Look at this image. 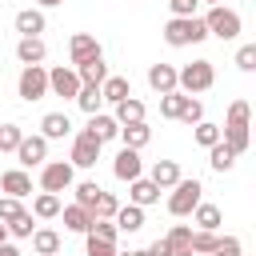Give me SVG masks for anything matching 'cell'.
<instances>
[{"label":"cell","mask_w":256,"mask_h":256,"mask_svg":"<svg viewBox=\"0 0 256 256\" xmlns=\"http://www.w3.org/2000/svg\"><path fill=\"white\" fill-rule=\"evenodd\" d=\"M192 140H196L200 148H212V144L220 140V124H212V120H196V128H192Z\"/></svg>","instance_id":"cell-34"},{"label":"cell","mask_w":256,"mask_h":256,"mask_svg":"<svg viewBox=\"0 0 256 256\" xmlns=\"http://www.w3.org/2000/svg\"><path fill=\"white\" fill-rule=\"evenodd\" d=\"M116 208H120V200H116L112 192H104V188H100V196H96V204H92V216L112 220V216H116Z\"/></svg>","instance_id":"cell-36"},{"label":"cell","mask_w":256,"mask_h":256,"mask_svg":"<svg viewBox=\"0 0 256 256\" xmlns=\"http://www.w3.org/2000/svg\"><path fill=\"white\" fill-rule=\"evenodd\" d=\"M20 136H24V128H20V124H0V152H16Z\"/></svg>","instance_id":"cell-37"},{"label":"cell","mask_w":256,"mask_h":256,"mask_svg":"<svg viewBox=\"0 0 256 256\" xmlns=\"http://www.w3.org/2000/svg\"><path fill=\"white\" fill-rule=\"evenodd\" d=\"M16 156H20V164L36 168V164H44V160H48V140H44V136H20Z\"/></svg>","instance_id":"cell-11"},{"label":"cell","mask_w":256,"mask_h":256,"mask_svg":"<svg viewBox=\"0 0 256 256\" xmlns=\"http://www.w3.org/2000/svg\"><path fill=\"white\" fill-rule=\"evenodd\" d=\"M96 160H100V140L92 132H76L72 136V160L68 164L72 168H92Z\"/></svg>","instance_id":"cell-8"},{"label":"cell","mask_w":256,"mask_h":256,"mask_svg":"<svg viewBox=\"0 0 256 256\" xmlns=\"http://www.w3.org/2000/svg\"><path fill=\"white\" fill-rule=\"evenodd\" d=\"M76 104L92 116V112H100V104H104V96H100V84H80V92H76Z\"/></svg>","instance_id":"cell-32"},{"label":"cell","mask_w":256,"mask_h":256,"mask_svg":"<svg viewBox=\"0 0 256 256\" xmlns=\"http://www.w3.org/2000/svg\"><path fill=\"white\" fill-rule=\"evenodd\" d=\"M184 104H188V92L172 88V92H164V96H160V116H164V120H180Z\"/></svg>","instance_id":"cell-26"},{"label":"cell","mask_w":256,"mask_h":256,"mask_svg":"<svg viewBox=\"0 0 256 256\" xmlns=\"http://www.w3.org/2000/svg\"><path fill=\"white\" fill-rule=\"evenodd\" d=\"M96 196H100V184H96V180H84V184H76V204H84L88 212H92Z\"/></svg>","instance_id":"cell-38"},{"label":"cell","mask_w":256,"mask_h":256,"mask_svg":"<svg viewBox=\"0 0 256 256\" xmlns=\"http://www.w3.org/2000/svg\"><path fill=\"white\" fill-rule=\"evenodd\" d=\"M144 256H168V240L160 236V240H152L148 248H144Z\"/></svg>","instance_id":"cell-46"},{"label":"cell","mask_w":256,"mask_h":256,"mask_svg":"<svg viewBox=\"0 0 256 256\" xmlns=\"http://www.w3.org/2000/svg\"><path fill=\"white\" fill-rule=\"evenodd\" d=\"M84 132H92L100 144H108V140H116L120 136V124H116V116H104V112H92L88 116V128Z\"/></svg>","instance_id":"cell-13"},{"label":"cell","mask_w":256,"mask_h":256,"mask_svg":"<svg viewBox=\"0 0 256 256\" xmlns=\"http://www.w3.org/2000/svg\"><path fill=\"white\" fill-rule=\"evenodd\" d=\"M44 56H48V48H44L40 36H20V40H16V60H20V64H40Z\"/></svg>","instance_id":"cell-15"},{"label":"cell","mask_w":256,"mask_h":256,"mask_svg":"<svg viewBox=\"0 0 256 256\" xmlns=\"http://www.w3.org/2000/svg\"><path fill=\"white\" fill-rule=\"evenodd\" d=\"M40 8H56V4H64V0H36Z\"/></svg>","instance_id":"cell-48"},{"label":"cell","mask_w":256,"mask_h":256,"mask_svg":"<svg viewBox=\"0 0 256 256\" xmlns=\"http://www.w3.org/2000/svg\"><path fill=\"white\" fill-rule=\"evenodd\" d=\"M192 220H196V228L216 232V228H220V208H216V204H196V208H192Z\"/></svg>","instance_id":"cell-33"},{"label":"cell","mask_w":256,"mask_h":256,"mask_svg":"<svg viewBox=\"0 0 256 256\" xmlns=\"http://www.w3.org/2000/svg\"><path fill=\"white\" fill-rule=\"evenodd\" d=\"M112 224H116L120 232H140V228H144V208H136V204H120L116 216H112Z\"/></svg>","instance_id":"cell-17"},{"label":"cell","mask_w":256,"mask_h":256,"mask_svg":"<svg viewBox=\"0 0 256 256\" xmlns=\"http://www.w3.org/2000/svg\"><path fill=\"white\" fill-rule=\"evenodd\" d=\"M4 236H8V228H4V220H0V244H4Z\"/></svg>","instance_id":"cell-50"},{"label":"cell","mask_w":256,"mask_h":256,"mask_svg":"<svg viewBox=\"0 0 256 256\" xmlns=\"http://www.w3.org/2000/svg\"><path fill=\"white\" fill-rule=\"evenodd\" d=\"M60 208H64V204H60L56 192H40V196L32 200V216H36V220H52V216H60Z\"/></svg>","instance_id":"cell-27"},{"label":"cell","mask_w":256,"mask_h":256,"mask_svg":"<svg viewBox=\"0 0 256 256\" xmlns=\"http://www.w3.org/2000/svg\"><path fill=\"white\" fill-rule=\"evenodd\" d=\"M148 84H152L160 96L172 92V88H176V68H172V64H152V68H148Z\"/></svg>","instance_id":"cell-20"},{"label":"cell","mask_w":256,"mask_h":256,"mask_svg":"<svg viewBox=\"0 0 256 256\" xmlns=\"http://www.w3.org/2000/svg\"><path fill=\"white\" fill-rule=\"evenodd\" d=\"M196 4L200 0H168V12L172 16H196Z\"/></svg>","instance_id":"cell-44"},{"label":"cell","mask_w":256,"mask_h":256,"mask_svg":"<svg viewBox=\"0 0 256 256\" xmlns=\"http://www.w3.org/2000/svg\"><path fill=\"white\" fill-rule=\"evenodd\" d=\"M148 180H152L156 188H172V184L180 180V164H176V160H156V164H152V176H148Z\"/></svg>","instance_id":"cell-24"},{"label":"cell","mask_w":256,"mask_h":256,"mask_svg":"<svg viewBox=\"0 0 256 256\" xmlns=\"http://www.w3.org/2000/svg\"><path fill=\"white\" fill-rule=\"evenodd\" d=\"M212 80H216L212 60H192V64H184V68L176 72V88H180V92H188V96L208 92V88H212Z\"/></svg>","instance_id":"cell-3"},{"label":"cell","mask_w":256,"mask_h":256,"mask_svg":"<svg viewBox=\"0 0 256 256\" xmlns=\"http://www.w3.org/2000/svg\"><path fill=\"white\" fill-rule=\"evenodd\" d=\"M100 96H104L108 104H120L124 96H132V84H128V76H104V84H100Z\"/></svg>","instance_id":"cell-21"},{"label":"cell","mask_w":256,"mask_h":256,"mask_svg":"<svg viewBox=\"0 0 256 256\" xmlns=\"http://www.w3.org/2000/svg\"><path fill=\"white\" fill-rule=\"evenodd\" d=\"M0 192H4V196L24 200V196H32V176H28L24 168H8V172L0 176Z\"/></svg>","instance_id":"cell-12"},{"label":"cell","mask_w":256,"mask_h":256,"mask_svg":"<svg viewBox=\"0 0 256 256\" xmlns=\"http://www.w3.org/2000/svg\"><path fill=\"white\" fill-rule=\"evenodd\" d=\"M84 256H116V244H112V240H96V236H88Z\"/></svg>","instance_id":"cell-40"},{"label":"cell","mask_w":256,"mask_h":256,"mask_svg":"<svg viewBox=\"0 0 256 256\" xmlns=\"http://www.w3.org/2000/svg\"><path fill=\"white\" fill-rule=\"evenodd\" d=\"M128 184H132V192H128V196H132V204H136V208H148V204H156V200H160V188H156L152 180L136 176V180H128Z\"/></svg>","instance_id":"cell-18"},{"label":"cell","mask_w":256,"mask_h":256,"mask_svg":"<svg viewBox=\"0 0 256 256\" xmlns=\"http://www.w3.org/2000/svg\"><path fill=\"white\" fill-rule=\"evenodd\" d=\"M208 164H212L216 172H228V168L236 164V152H232V148H228L224 140H216V144L208 148Z\"/></svg>","instance_id":"cell-31"},{"label":"cell","mask_w":256,"mask_h":256,"mask_svg":"<svg viewBox=\"0 0 256 256\" xmlns=\"http://www.w3.org/2000/svg\"><path fill=\"white\" fill-rule=\"evenodd\" d=\"M160 36H164L168 48H188V44H200V40L208 36V28H204L200 16H172Z\"/></svg>","instance_id":"cell-1"},{"label":"cell","mask_w":256,"mask_h":256,"mask_svg":"<svg viewBox=\"0 0 256 256\" xmlns=\"http://www.w3.org/2000/svg\"><path fill=\"white\" fill-rule=\"evenodd\" d=\"M16 32H20V36H40V32H44V12H40V8L16 12Z\"/></svg>","instance_id":"cell-19"},{"label":"cell","mask_w":256,"mask_h":256,"mask_svg":"<svg viewBox=\"0 0 256 256\" xmlns=\"http://www.w3.org/2000/svg\"><path fill=\"white\" fill-rule=\"evenodd\" d=\"M40 188L44 192H64L72 188V164L68 160H52V164H40Z\"/></svg>","instance_id":"cell-7"},{"label":"cell","mask_w":256,"mask_h":256,"mask_svg":"<svg viewBox=\"0 0 256 256\" xmlns=\"http://www.w3.org/2000/svg\"><path fill=\"white\" fill-rule=\"evenodd\" d=\"M116 256H144V248H140V252H116Z\"/></svg>","instance_id":"cell-49"},{"label":"cell","mask_w":256,"mask_h":256,"mask_svg":"<svg viewBox=\"0 0 256 256\" xmlns=\"http://www.w3.org/2000/svg\"><path fill=\"white\" fill-rule=\"evenodd\" d=\"M208 256H240V240H236V236H220V244H216Z\"/></svg>","instance_id":"cell-43"},{"label":"cell","mask_w":256,"mask_h":256,"mask_svg":"<svg viewBox=\"0 0 256 256\" xmlns=\"http://www.w3.org/2000/svg\"><path fill=\"white\" fill-rule=\"evenodd\" d=\"M68 56H72V64H84V60H96V56H104V52H100V40H96L92 32H76V36L68 40Z\"/></svg>","instance_id":"cell-10"},{"label":"cell","mask_w":256,"mask_h":256,"mask_svg":"<svg viewBox=\"0 0 256 256\" xmlns=\"http://www.w3.org/2000/svg\"><path fill=\"white\" fill-rule=\"evenodd\" d=\"M120 140H124V148H144V144L152 140V128H148L144 120H136V124H120Z\"/></svg>","instance_id":"cell-23"},{"label":"cell","mask_w":256,"mask_h":256,"mask_svg":"<svg viewBox=\"0 0 256 256\" xmlns=\"http://www.w3.org/2000/svg\"><path fill=\"white\" fill-rule=\"evenodd\" d=\"M220 140H224L236 156L248 148V100H232V104H228V116H224Z\"/></svg>","instance_id":"cell-2"},{"label":"cell","mask_w":256,"mask_h":256,"mask_svg":"<svg viewBox=\"0 0 256 256\" xmlns=\"http://www.w3.org/2000/svg\"><path fill=\"white\" fill-rule=\"evenodd\" d=\"M216 244H220V236H216V232H208V228H192V236H188L192 256H208Z\"/></svg>","instance_id":"cell-29"},{"label":"cell","mask_w":256,"mask_h":256,"mask_svg":"<svg viewBox=\"0 0 256 256\" xmlns=\"http://www.w3.org/2000/svg\"><path fill=\"white\" fill-rule=\"evenodd\" d=\"M204 4H224V0H204Z\"/></svg>","instance_id":"cell-51"},{"label":"cell","mask_w":256,"mask_h":256,"mask_svg":"<svg viewBox=\"0 0 256 256\" xmlns=\"http://www.w3.org/2000/svg\"><path fill=\"white\" fill-rule=\"evenodd\" d=\"M204 28H208V36L236 40V36H240V16H236L232 8H224V4H212V12L204 16Z\"/></svg>","instance_id":"cell-5"},{"label":"cell","mask_w":256,"mask_h":256,"mask_svg":"<svg viewBox=\"0 0 256 256\" xmlns=\"http://www.w3.org/2000/svg\"><path fill=\"white\" fill-rule=\"evenodd\" d=\"M4 228H8V236H32V232H36V224H32V212H28V208H20L12 220H4Z\"/></svg>","instance_id":"cell-35"},{"label":"cell","mask_w":256,"mask_h":256,"mask_svg":"<svg viewBox=\"0 0 256 256\" xmlns=\"http://www.w3.org/2000/svg\"><path fill=\"white\" fill-rule=\"evenodd\" d=\"M180 120H184V124H196V120H204V104H200L196 96H188V104H184Z\"/></svg>","instance_id":"cell-42"},{"label":"cell","mask_w":256,"mask_h":256,"mask_svg":"<svg viewBox=\"0 0 256 256\" xmlns=\"http://www.w3.org/2000/svg\"><path fill=\"white\" fill-rule=\"evenodd\" d=\"M116 232H120V228H116L112 220H100V216H96V220H92V228H88L84 236H96V240H112V244H116Z\"/></svg>","instance_id":"cell-39"},{"label":"cell","mask_w":256,"mask_h":256,"mask_svg":"<svg viewBox=\"0 0 256 256\" xmlns=\"http://www.w3.org/2000/svg\"><path fill=\"white\" fill-rule=\"evenodd\" d=\"M60 216H64V228H68V232H88L92 220H96L84 204H68V208H60Z\"/></svg>","instance_id":"cell-16"},{"label":"cell","mask_w":256,"mask_h":256,"mask_svg":"<svg viewBox=\"0 0 256 256\" xmlns=\"http://www.w3.org/2000/svg\"><path fill=\"white\" fill-rule=\"evenodd\" d=\"M16 92H20V100H28V104L44 100V96H48V72H44L40 64H24V72H20V80H16Z\"/></svg>","instance_id":"cell-6"},{"label":"cell","mask_w":256,"mask_h":256,"mask_svg":"<svg viewBox=\"0 0 256 256\" xmlns=\"http://www.w3.org/2000/svg\"><path fill=\"white\" fill-rule=\"evenodd\" d=\"M112 172H116V180H136L140 176V148H120Z\"/></svg>","instance_id":"cell-14"},{"label":"cell","mask_w":256,"mask_h":256,"mask_svg":"<svg viewBox=\"0 0 256 256\" xmlns=\"http://www.w3.org/2000/svg\"><path fill=\"white\" fill-rule=\"evenodd\" d=\"M236 68H240V72H252V68H256V44H244V48L236 52Z\"/></svg>","instance_id":"cell-41"},{"label":"cell","mask_w":256,"mask_h":256,"mask_svg":"<svg viewBox=\"0 0 256 256\" xmlns=\"http://www.w3.org/2000/svg\"><path fill=\"white\" fill-rule=\"evenodd\" d=\"M20 208H24V204H20L16 196H0V220H12Z\"/></svg>","instance_id":"cell-45"},{"label":"cell","mask_w":256,"mask_h":256,"mask_svg":"<svg viewBox=\"0 0 256 256\" xmlns=\"http://www.w3.org/2000/svg\"><path fill=\"white\" fill-rule=\"evenodd\" d=\"M0 256H20V248H12V244H0Z\"/></svg>","instance_id":"cell-47"},{"label":"cell","mask_w":256,"mask_h":256,"mask_svg":"<svg viewBox=\"0 0 256 256\" xmlns=\"http://www.w3.org/2000/svg\"><path fill=\"white\" fill-rule=\"evenodd\" d=\"M136 120H144V104L136 96H124L116 104V124H136Z\"/></svg>","instance_id":"cell-30"},{"label":"cell","mask_w":256,"mask_h":256,"mask_svg":"<svg viewBox=\"0 0 256 256\" xmlns=\"http://www.w3.org/2000/svg\"><path fill=\"white\" fill-rule=\"evenodd\" d=\"M48 92H52V96H64V100H76V92H80V76H76V68L56 64V68L48 72Z\"/></svg>","instance_id":"cell-9"},{"label":"cell","mask_w":256,"mask_h":256,"mask_svg":"<svg viewBox=\"0 0 256 256\" xmlns=\"http://www.w3.org/2000/svg\"><path fill=\"white\" fill-rule=\"evenodd\" d=\"M68 132H72V124H68L64 112H48V116L40 120V136H44V140H60V136H68Z\"/></svg>","instance_id":"cell-22"},{"label":"cell","mask_w":256,"mask_h":256,"mask_svg":"<svg viewBox=\"0 0 256 256\" xmlns=\"http://www.w3.org/2000/svg\"><path fill=\"white\" fill-rule=\"evenodd\" d=\"M200 192H204V184H200L196 176H192V180H184V176H180V180L172 184L168 212H172V216H192V208L200 204Z\"/></svg>","instance_id":"cell-4"},{"label":"cell","mask_w":256,"mask_h":256,"mask_svg":"<svg viewBox=\"0 0 256 256\" xmlns=\"http://www.w3.org/2000/svg\"><path fill=\"white\" fill-rule=\"evenodd\" d=\"M76 76H80V84H104V76H108V64H104V56L76 64Z\"/></svg>","instance_id":"cell-25"},{"label":"cell","mask_w":256,"mask_h":256,"mask_svg":"<svg viewBox=\"0 0 256 256\" xmlns=\"http://www.w3.org/2000/svg\"><path fill=\"white\" fill-rule=\"evenodd\" d=\"M32 252H36V256H56V252H60V236H56L52 228H36V232H32Z\"/></svg>","instance_id":"cell-28"}]
</instances>
